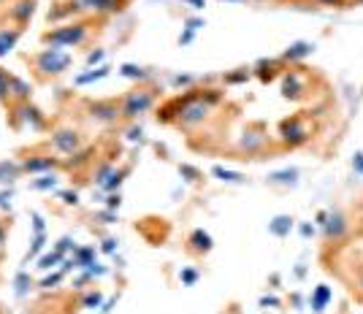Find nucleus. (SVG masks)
<instances>
[{"label":"nucleus","instance_id":"1","mask_svg":"<svg viewBox=\"0 0 363 314\" xmlns=\"http://www.w3.org/2000/svg\"><path fill=\"white\" fill-rule=\"evenodd\" d=\"M92 33H95L92 19H71L62 25H52L49 30L41 33V44L57 46V49H79L90 41Z\"/></svg>","mask_w":363,"mask_h":314},{"label":"nucleus","instance_id":"2","mask_svg":"<svg viewBox=\"0 0 363 314\" xmlns=\"http://www.w3.org/2000/svg\"><path fill=\"white\" fill-rule=\"evenodd\" d=\"M160 101V87L155 82H144V84H136L133 90H128L120 98V114L125 122H136L138 117L150 114L152 108Z\"/></svg>","mask_w":363,"mask_h":314},{"label":"nucleus","instance_id":"3","mask_svg":"<svg viewBox=\"0 0 363 314\" xmlns=\"http://www.w3.org/2000/svg\"><path fill=\"white\" fill-rule=\"evenodd\" d=\"M33 65V74L38 79H60L74 68V55L68 49H57V46H44L35 55L28 57Z\"/></svg>","mask_w":363,"mask_h":314},{"label":"nucleus","instance_id":"4","mask_svg":"<svg viewBox=\"0 0 363 314\" xmlns=\"http://www.w3.org/2000/svg\"><path fill=\"white\" fill-rule=\"evenodd\" d=\"M277 138H279V144L285 150H298V147L312 141V128H309V122L303 120L301 114H293V117L279 122Z\"/></svg>","mask_w":363,"mask_h":314},{"label":"nucleus","instance_id":"5","mask_svg":"<svg viewBox=\"0 0 363 314\" xmlns=\"http://www.w3.org/2000/svg\"><path fill=\"white\" fill-rule=\"evenodd\" d=\"M49 147L57 152V155L71 157V155L84 150V135H82L79 128L60 125V128H52V130H49Z\"/></svg>","mask_w":363,"mask_h":314},{"label":"nucleus","instance_id":"6","mask_svg":"<svg viewBox=\"0 0 363 314\" xmlns=\"http://www.w3.org/2000/svg\"><path fill=\"white\" fill-rule=\"evenodd\" d=\"M9 111H11V125H14V128L28 125L30 130L41 133V130H46V125H49L46 114L33 103V101H28V103H11L9 106Z\"/></svg>","mask_w":363,"mask_h":314},{"label":"nucleus","instance_id":"7","mask_svg":"<svg viewBox=\"0 0 363 314\" xmlns=\"http://www.w3.org/2000/svg\"><path fill=\"white\" fill-rule=\"evenodd\" d=\"M269 147H272V135H269V130H266L260 122L250 125V128L239 135V141H236V150L242 152V155H250V157L263 155Z\"/></svg>","mask_w":363,"mask_h":314},{"label":"nucleus","instance_id":"8","mask_svg":"<svg viewBox=\"0 0 363 314\" xmlns=\"http://www.w3.org/2000/svg\"><path fill=\"white\" fill-rule=\"evenodd\" d=\"M279 92H282L285 101H293V103H298V101H303L309 95V79H306L301 65H290L288 71L282 74Z\"/></svg>","mask_w":363,"mask_h":314},{"label":"nucleus","instance_id":"9","mask_svg":"<svg viewBox=\"0 0 363 314\" xmlns=\"http://www.w3.org/2000/svg\"><path fill=\"white\" fill-rule=\"evenodd\" d=\"M87 117L98 125H117L122 120L120 114V98H101V101H90L84 106Z\"/></svg>","mask_w":363,"mask_h":314},{"label":"nucleus","instance_id":"10","mask_svg":"<svg viewBox=\"0 0 363 314\" xmlns=\"http://www.w3.org/2000/svg\"><path fill=\"white\" fill-rule=\"evenodd\" d=\"M350 230H352V225H350V217L345 211H328V220L323 223V236H325L328 244L345 241L350 236Z\"/></svg>","mask_w":363,"mask_h":314},{"label":"nucleus","instance_id":"11","mask_svg":"<svg viewBox=\"0 0 363 314\" xmlns=\"http://www.w3.org/2000/svg\"><path fill=\"white\" fill-rule=\"evenodd\" d=\"M19 163H22V171L30 174V176L55 174L57 168H62V160L60 157H55L52 152H46V155H30V157H25V160H19Z\"/></svg>","mask_w":363,"mask_h":314},{"label":"nucleus","instance_id":"12","mask_svg":"<svg viewBox=\"0 0 363 314\" xmlns=\"http://www.w3.org/2000/svg\"><path fill=\"white\" fill-rule=\"evenodd\" d=\"M35 9H38V0H11L9 9H6V19L14 25V28H28L30 19L35 16Z\"/></svg>","mask_w":363,"mask_h":314},{"label":"nucleus","instance_id":"13","mask_svg":"<svg viewBox=\"0 0 363 314\" xmlns=\"http://www.w3.org/2000/svg\"><path fill=\"white\" fill-rule=\"evenodd\" d=\"M288 71V65L279 60V57H272V60H257L252 65V76H255L260 84H272L277 79H282V74Z\"/></svg>","mask_w":363,"mask_h":314},{"label":"nucleus","instance_id":"14","mask_svg":"<svg viewBox=\"0 0 363 314\" xmlns=\"http://www.w3.org/2000/svg\"><path fill=\"white\" fill-rule=\"evenodd\" d=\"M184 249L190 254H196V257H203V254H209L214 249V239L209 230H203V228H196V230H190L187 233V241H184Z\"/></svg>","mask_w":363,"mask_h":314},{"label":"nucleus","instance_id":"15","mask_svg":"<svg viewBox=\"0 0 363 314\" xmlns=\"http://www.w3.org/2000/svg\"><path fill=\"white\" fill-rule=\"evenodd\" d=\"M79 14H84L82 3L79 0H57L52 9H49V22L52 25H62V22H71Z\"/></svg>","mask_w":363,"mask_h":314},{"label":"nucleus","instance_id":"16","mask_svg":"<svg viewBox=\"0 0 363 314\" xmlns=\"http://www.w3.org/2000/svg\"><path fill=\"white\" fill-rule=\"evenodd\" d=\"M84 14H95V16H106V14H117L125 9V0H79Z\"/></svg>","mask_w":363,"mask_h":314},{"label":"nucleus","instance_id":"17","mask_svg":"<svg viewBox=\"0 0 363 314\" xmlns=\"http://www.w3.org/2000/svg\"><path fill=\"white\" fill-rule=\"evenodd\" d=\"M312 52H315V44H312V41H293V44L279 55V60L285 62V65H298V62L306 60Z\"/></svg>","mask_w":363,"mask_h":314},{"label":"nucleus","instance_id":"18","mask_svg":"<svg viewBox=\"0 0 363 314\" xmlns=\"http://www.w3.org/2000/svg\"><path fill=\"white\" fill-rule=\"evenodd\" d=\"M22 35H25V30H22V28H14V25H11V28H9V25L0 28V60L14 52L16 44L22 41Z\"/></svg>","mask_w":363,"mask_h":314},{"label":"nucleus","instance_id":"19","mask_svg":"<svg viewBox=\"0 0 363 314\" xmlns=\"http://www.w3.org/2000/svg\"><path fill=\"white\" fill-rule=\"evenodd\" d=\"M117 74H120L122 79H130V82H136V84L152 82V71H150V68H144V65H136V62H122L120 68H117Z\"/></svg>","mask_w":363,"mask_h":314},{"label":"nucleus","instance_id":"20","mask_svg":"<svg viewBox=\"0 0 363 314\" xmlns=\"http://www.w3.org/2000/svg\"><path fill=\"white\" fill-rule=\"evenodd\" d=\"M33 101V84L22 76L11 74V103H28Z\"/></svg>","mask_w":363,"mask_h":314},{"label":"nucleus","instance_id":"21","mask_svg":"<svg viewBox=\"0 0 363 314\" xmlns=\"http://www.w3.org/2000/svg\"><path fill=\"white\" fill-rule=\"evenodd\" d=\"M298 176H301V171H298V168H282V171L269 174L266 181H269L272 187H296V184H298Z\"/></svg>","mask_w":363,"mask_h":314},{"label":"nucleus","instance_id":"22","mask_svg":"<svg viewBox=\"0 0 363 314\" xmlns=\"http://www.w3.org/2000/svg\"><path fill=\"white\" fill-rule=\"evenodd\" d=\"M19 176H25V171H22V163L19 160H0V187H9V184H14Z\"/></svg>","mask_w":363,"mask_h":314},{"label":"nucleus","instance_id":"23","mask_svg":"<svg viewBox=\"0 0 363 314\" xmlns=\"http://www.w3.org/2000/svg\"><path fill=\"white\" fill-rule=\"evenodd\" d=\"M108 74H111V68H108L106 62H104V65H98V68H87L84 74H76L74 76V84H76V87H87V84H95V82L106 79Z\"/></svg>","mask_w":363,"mask_h":314},{"label":"nucleus","instance_id":"24","mask_svg":"<svg viewBox=\"0 0 363 314\" xmlns=\"http://www.w3.org/2000/svg\"><path fill=\"white\" fill-rule=\"evenodd\" d=\"M95 254H98V249H95V247H90V244H84V247H76V252L71 254V260H74V269L76 271H84L87 266H92V263H95Z\"/></svg>","mask_w":363,"mask_h":314},{"label":"nucleus","instance_id":"25","mask_svg":"<svg viewBox=\"0 0 363 314\" xmlns=\"http://www.w3.org/2000/svg\"><path fill=\"white\" fill-rule=\"evenodd\" d=\"M35 287H38V282L33 279L28 271H25V269L16 271V276H14V293H16V298H25V296H30Z\"/></svg>","mask_w":363,"mask_h":314},{"label":"nucleus","instance_id":"26","mask_svg":"<svg viewBox=\"0 0 363 314\" xmlns=\"http://www.w3.org/2000/svg\"><path fill=\"white\" fill-rule=\"evenodd\" d=\"M293 217L290 214H277L272 223H269V233L272 236H277V239H285V236H290V230H293Z\"/></svg>","mask_w":363,"mask_h":314},{"label":"nucleus","instance_id":"27","mask_svg":"<svg viewBox=\"0 0 363 314\" xmlns=\"http://www.w3.org/2000/svg\"><path fill=\"white\" fill-rule=\"evenodd\" d=\"M46 241H49V236L46 233H33V239H30V247H28V252H25V266H30L33 260H38L41 254H44L46 249Z\"/></svg>","mask_w":363,"mask_h":314},{"label":"nucleus","instance_id":"28","mask_svg":"<svg viewBox=\"0 0 363 314\" xmlns=\"http://www.w3.org/2000/svg\"><path fill=\"white\" fill-rule=\"evenodd\" d=\"M212 176L225 184H244L247 181V174L242 171H230V168H223V165H212Z\"/></svg>","mask_w":363,"mask_h":314},{"label":"nucleus","instance_id":"29","mask_svg":"<svg viewBox=\"0 0 363 314\" xmlns=\"http://www.w3.org/2000/svg\"><path fill=\"white\" fill-rule=\"evenodd\" d=\"M328 303H331V287L328 284H318L315 293H312V312L323 314Z\"/></svg>","mask_w":363,"mask_h":314},{"label":"nucleus","instance_id":"30","mask_svg":"<svg viewBox=\"0 0 363 314\" xmlns=\"http://www.w3.org/2000/svg\"><path fill=\"white\" fill-rule=\"evenodd\" d=\"M128 174H130V165H125V168H114V171H111V176L104 181V187H101V190H104L106 195L108 193H120L122 181H125V176H128Z\"/></svg>","mask_w":363,"mask_h":314},{"label":"nucleus","instance_id":"31","mask_svg":"<svg viewBox=\"0 0 363 314\" xmlns=\"http://www.w3.org/2000/svg\"><path fill=\"white\" fill-rule=\"evenodd\" d=\"M62 260H65V254H60L57 249H46V252L35 260V266H38L41 271H55L62 266Z\"/></svg>","mask_w":363,"mask_h":314},{"label":"nucleus","instance_id":"32","mask_svg":"<svg viewBox=\"0 0 363 314\" xmlns=\"http://www.w3.org/2000/svg\"><path fill=\"white\" fill-rule=\"evenodd\" d=\"M57 184H60L57 174H41L38 179L30 181V190L33 193H49V190H57Z\"/></svg>","mask_w":363,"mask_h":314},{"label":"nucleus","instance_id":"33","mask_svg":"<svg viewBox=\"0 0 363 314\" xmlns=\"http://www.w3.org/2000/svg\"><path fill=\"white\" fill-rule=\"evenodd\" d=\"M0 106L9 108L11 106V71H6L0 65Z\"/></svg>","mask_w":363,"mask_h":314},{"label":"nucleus","instance_id":"34","mask_svg":"<svg viewBox=\"0 0 363 314\" xmlns=\"http://www.w3.org/2000/svg\"><path fill=\"white\" fill-rule=\"evenodd\" d=\"M62 282H65V271L62 269L46 271L44 279H38V290H57Z\"/></svg>","mask_w":363,"mask_h":314},{"label":"nucleus","instance_id":"35","mask_svg":"<svg viewBox=\"0 0 363 314\" xmlns=\"http://www.w3.org/2000/svg\"><path fill=\"white\" fill-rule=\"evenodd\" d=\"M252 79V68H233V71H228L223 76V82H225V87H233V84H247Z\"/></svg>","mask_w":363,"mask_h":314},{"label":"nucleus","instance_id":"36","mask_svg":"<svg viewBox=\"0 0 363 314\" xmlns=\"http://www.w3.org/2000/svg\"><path fill=\"white\" fill-rule=\"evenodd\" d=\"M79 306H82V309H101V306H104V293L95 290V287H90L87 293H82Z\"/></svg>","mask_w":363,"mask_h":314},{"label":"nucleus","instance_id":"37","mask_svg":"<svg viewBox=\"0 0 363 314\" xmlns=\"http://www.w3.org/2000/svg\"><path fill=\"white\" fill-rule=\"evenodd\" d=\"M117 165H114V160H104V163L95 168V174H92V181H95V187H104V181L111 176V171H114Z\"/></svg>","mask_w":363,"mask_h":314},{"label":"nucleus","instance_id":"38","mask_svg":"<svg viewBox=\"0 0 363 314\" xmlns=\"http://www.w3.org/2000/svg\"><path fill=\"white\" fill-rule=\"evenodd\" d=\"M179 176L184 181H190V184H201L203 181V174H201V168L190 163H179Z\"/></svg>","mask_w":363,"mask_h":314},{"label":"nucleus","instance_id":"39","mask_svg":"<svg viewBox=\"0 0 363 314\" xmlns=\"http://www.w3.org/2000/svg\"><path fill=\"white\" fill-rule=\"evenodd\" d=\"M76 247H79V244L74 241V236H60V239L55 241V247H52V249H57L60 254L68 257V252H76Z\"/></svg>","mask_w":363,"mask_h":314},{"label":"nucleus","instance_id":"40","mask_svg":"<svg viewBox=\"0 0 363 314\" xmlns=\"http://www.w3.org/2000/svg\"><path fill=\"white\" fill-rule=\"evenodd\" d=\"M201 279V274H198V269H190V266H184V269L179 271V282L182 287H193V284Z\"/></svg>","mask_w":363,"mask_h":314},{"label":"nucleus","instance_id":"41","mask_svg":"<svg viewBox=\"0 0 363 314\" xmlns=\"http://www.w3.org/2000/svg\"><path fill=\"white\" fill-rule=\"evenodd\" d=\"M104 60H106V49H101V46L87 52V57H84L87 68H98V65H104Z\"/></svg>","mask_w":363,"mask_h":314},{"label":"nucleus","instance_id":"42","mask_svg":"<svg viewBox=\"0 0 363 314\" xmlns=\"http://www.w3.org/2000/svg\"><path fill=\"white\" fill-rule=\"evenodd\" d=\"M57 198H60L65 206H79V193L76 190H60Z\"/></svg>","mask_w":363,"mask_h":314},{"label":"nucleus","instance_id":"43","mask_svg":"<svg viewBox=\"0 0 363 314\" xmlns=\"http://www.w3.org/2000/svg\"><path fill=\"white\" fill-rule=\"evenodd\" d=\"M171 84H174V87H193V84H196V76H190V74H177L174 79H171Z\"/></svg>","mask_w":363,"mask_h":314},{"label":"nucleus","instance_id":"44","mask_svg":"<svg viewBox=\"0 0 363 314\" xmlns=\"http://www.w3.org/2000/svg\"><path fill=\"white\" fill-rule=\"evenodd\" d=\"M95 220H98V223H104V225H114L117 223V211H111V209L98 211V214H95Z\"/></svg>","mask_w":363,"mask_h":314},{"label":"nucleus","instance_id":"45","mask_svg":"<svg viewBox=\"0 0 363 314\" xmlns=\"http://www.w3.org/2000/svg\"><path fill=\"white\" fill-rule=\"evenodd\" d=\"M30 220H33V233H46V220L38 214V211H33L30 214Z\"/></svg>","mask_w":363,"mask_h":314},{"label":"nucleus","instance_id":"46","mask_svg":"<svg viewBox=\"0 0 363 314\" xmlns=\"http://www.w3.org/2000/svg\"><path fill=\"white\" fill-rule=\"evenodd\" d=\"M120 206H122V193H108L106 195V209L120 211Z\"/></svg>","mask_w":363,"mask_h":314},{"label":"nucleus","instance_id":"47","mask_svg":"<svg viewBox=\"0 0 363 314\" xmlns=\"http://www.w3.org/2000/svg\"><path fill=\"white\" fill-rule=\"evenodd\" d=\"M184 28H187V30H193V33H198L201 28H206V22H203L201 16H190V19H184Z\"/></svg>","mask_w":363,"mask_h":314},{"label":"nucleus","instance_id":"48","mask_svg":"<svg viewBox=\"0 0 363 314\" xmlns=\"http://www.w3.org/2000/svg\"><path fill=\"white\" fill-rule=\"evenodd\" d=\"M269 306H282V301L277 298V296H263L260 298V309H269Z\"/></svg>","mask_w":363,"mask_h":314},{"label":"nucleus","instance_id":"49","mask_svg":"<svg viewBox=\"0 0 363 314\" xmlns=\"http://www.w3.org/2000/svg\"><path fill=\"white\" fill-rule=\"evenodd\" d=\"M318 6H328V9H345L347 0H315Z\"/></svg>","mask_w":363,"mask_h":314},{"label":"nucleus","instance_id":"50","mask_svg":"<svg viewBox=\"0 0 363 314\" xmlns=\"http://www.w3.org/2000/svg\"><path fill=\"white\" fill-rule=\"evenodd\" d=\"M101 252H106V254L117 252V239H104V244H101Z\"/></svg>","mask_w":363,"mask_h":314},{"label":"nucleus","instance_id":"51","mask_svg":"<svg viewBox=\"0 0 363 314\" xmlns=\"http://www.w3.org/2000/svg\"><path fill=\"white\" fill-rule=\"evenodd\" d=\"M352 171L363 176V152H355V157H352Z\"/></svg>","mask_w":363,"mask_h":314},{"label":"nucleus","instance_id":"52","mask_svg":"<svg viewBox=\"0 0 363 314\" xmlns=\"http://www.w3.org/2000/svg\"><path fill=\"white\" fill-rule=\"evenodd\" d=\"M352 293H358V298L363 301V269H361V274H358V279L352 282Z\"/></svg>","mask_w":363,"mask_h":314},{"label":"nucleus","instance_id":"53","mask_svg":"<svg viewBox=\"0 0 363 314\" xmlns=\"http://www.w3.org/2000/svg\"><path fill=\"white\" fill-rule=\"evenodd\" d=\"M9 228H11V223H0V252H3L6 239H9Z\"/></svg>","mask_w":363,"mask_h":314},{"label":"nucleus","instance_id":"54","mask_svg":"<svg viewBox=\"0 0 363 314\" xmlns=\"http://www.w3.org/2000/svg\"><path fill=\"white\" fill-rule=\"evenodd\" d=\"M193 38H196V33H193V30H187V28H184V33H182V35H179V46H187V44H190V41H193Z\"/></svg>","mask_w":363,"mask_h":314},{"label":"nucleus","instance_id":"55","mask_svg":"<svg viewBox=\"0 0 363 314\" xmlns=\"http://www.w3.org/2000/svg\"><path fill=\"white\" fill-rule=\"evenodd\" d=\"M141 135H144V130H141V125H133V128H130V130H128V141H138V138H141Z\"/></svg>","mask_w":363,"mask_h":314},{"label":"nucleus","instance_id":"56","mask_svg":"<svg viewBox=\"0 0 363 314\" xmlns=\"http://www.w3.org/2000/svg\"><path fill=\"white\" fill-rule=\"evenodd\" d=\"M184 3H187L190 9H196V11H201V9L206 6V0H184Z\"/></svg>","mask_w":363,"mask_h":314},{"label":"nucleus","instance_id":"57","mask_svg":"<svg viewBox=\"0 0 363 314\" xmlns=\"http://www.w3.org/2000/svg\"><path fill=\"white\" fill-rule=\"evenodd\" d=\"M301 236H306V239L315 236V228H312V225H301Z\"/></svg>","mask_w":363,"mask_h":314},{"label":"nucleus","instance_id":"58","mask_svg":"<svg viewBox=\"0 0 363 314\" xmlns=\"http://www.w3.org/2000/svg\"><path fill=\"white\" fill-rule=\"evenodd\" d=\"M325 220H328V211H320V214H318V225H320V228H323V223H325Z\"/></svg>","mask_w":363,"mask_h":314},{"label":"nucleus","instance_id":"59","mask_svg":"<svg viewBox=\"0 0 363 314\" xmlns=\"http://www.w3.org/2000/svg\"><path fill=\"white\" fill-rule=\"evenodd\" d=\"M225 3H244V0H225Z\"/></svg>","mask_w":363,"mask_h":314},{"label":"nucleus","instance_id":"60","mask_svg":"<svg viewBox=\"0 0 363 314\" xmlns=\"http://www.w3.org/2000/svg\"><path fill=\"white\" fill-rule=\"evenodd\" d=\"M3 3H6V0H0V6H3Z\"/></svg>","mask_w":363,"mask_h":314},{"label":"nucleus","instance_id":"61","mask_svg":"<svg viewBox=\"0 0 363 314\" xmlns=\"http://www.w3.org/2000/svg\"><path fill=\"white\" fill-rule=\"evenodd\" d=\"M358 3H361V6H363V0H358Z\"/></svg>","mask_w":363,"mask_h":314}]
</instances>
